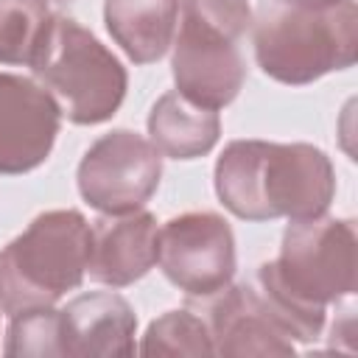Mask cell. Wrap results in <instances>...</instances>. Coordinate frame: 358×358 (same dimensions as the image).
<instances>
[{
    "mask_svg": "<svg viewBox=\"0 0 358 358\" xmlns=\"http://www.w3.org/2000/svg\"><path fill=\"white\" fill-rule=\"evenodd\" d=\"M355 221L299 218L282 232L280 255L257 268V291L291 341L322 336L327 305L355 291Z\"/></svg>",
    "mask_w": 358,
    "mask_h": 358,
    "instance_id": "6da1fadb",
    "label": "cell"
},
{
    "mask_svg": "<svg viewBox=\"0 0 358 358\" xmlns=\"http://www.w3.org/2000/svg\"><path fill=\"white\" fill-rule=\"evenodd\" d=\"M215 193L243 221L316 218L333 204L336 171L310 143L232 140L215 162Z\"/></svg>",
    "mask_w": 358,
    "mask_h": 358,
    "instance_id": "7a4b0ae2",
    "label": "cell"
},
{
    "mask_svg": "<svg viewBox=\"0 0 358 358\" xmlns=\"http://www.w3.org/2000/svg\"><path fill=\"white\" fill-rule=\"evenodd\" d=\"M257 67L291 87L347 70L358 56L355 0L299 3L266 11L252 31Z\"/></svg>",
    "mask_w": 358,
    "mask_h": 358,
    "instance_id": "3957f363",
    "label": "cell"
},
{
    "mask_svg": "<svg viewBox=\"0 0 358 358\" xmlns=\"http://www.w3.org/2000/svg\"><path fill=\"white\" fill-rule=\"evenodd\" d=\"M90 260V221L78 210H48L0 249V310L48 308L78 288Z\"/></svg>",
    "mask_w": 358,
    "mask_h": 358,
    "instance_id": "277c9868",
    "label": "cell"
},
{
    "mask_svg": "<svg viewBox=\"0 0 358 358\" xmlns=\"http://www.w3.org/2000/svg\"><path fill=\"white\" fill-rule=\"evenodd\" d=\"M28 67L76 126L109 120L126 98L129 73L123 62L64 14L50 17Z\"/></svg>",
    "mask_w": 358,
    "mask_h": 358,
    "instance_id": "5b68a950",
    "label": "cell"
},
{
    "mask_svg": "<svg viewBox=\"0 0 358 358\" xmlns=\"http://www.w3.org/2000/svg\"><path fill=\"white\" fill-rule=\"evenodd\" d=\"M81 199L103 213L123 215L143 210L162 179V154L151 140L131 129H115L98 137L78 162Z\"/></svg>",
    "mask_w": 358,
    "mask_h": 358,
    "instance_id": "8992f818",
    "label": "cell"
},
{
    "mask_svg": "<svg viewBox=\"0 0 358 358\" xmlns=\"http://www.w3.org/2000/svg\"><path fill=\"white\" fill-rule=\"evenodd\" d=\"M157 263L190 299H207L235 277V235L218 213L173 215L157 232Z\"/></svg>",
    "mask_w": 358,
    "mask_h": 358,
    "instance_id": "52a82bcc",
    "label": "cell"
},
{
    "mask_svg": "<svg viewBox=\"0 0 358 358\" xmlns=\"http://www.w3.org/2000/svg\"><path fill=\"white\" fill-rule=\"evenodd\" d=\"M62 109L34 78L0 73V173L20 176L39 168L59 137Z\"/></svg>",
    "mask_w": 358,
    "mask_h": 358,
    "instance_id": "ba28073f",
    "label": "cell"
},
{
    "mask_svg": "<svg viewBox=\"0 0 358 358\" xmlns=\"http://www.w3.org/2000/svg\"><path fill=\"white\" fill-rule=\"evenodd\" d=\"M171 48V70L179 95L215 112L238 98L246 81V62L238 42L215 39L179 25Z\"/></svg>",
    "mask_w": 358,
    "mask_h": 358,
    "instance_id": "9c48e42d",
    "label": "cell"
},
{
    "mask_svg": "<svg viewBox=\"0 0 358 358\" xmlns=\"http://www.w3.org/2000/svg\"><path fill=\"white\" fill-rule=\"evenodd\" d=\"M204 322L215 355H294V341L280 330L252 282L227 285L207 296Z\"/></svg>",
    "mask_w": 358,
    "mask_h": 358,
    "instance_id": "30bf717a",
    "label": "cell"
},
{
    "mask_svg": "<svg viewBox=\"0 0 358 358\" xmlns=\"http://www.w3.org/2000/svg\"><path fill=\"white\" fill-rule=\"evenodd\" d=\"M157 218L145 210L92 221L87 274L109 288L137 282L157 263Z\"/></svg>",
    "mask_w": 358,
    "mask_h": 358,
    "instance_id": "8fae6325",
    "label": "cell"
},
{
    "mask_svg": "<svg viewBox=\"0 0 358 358\" xmlns=\"http://www.w3.org/2000/svg\"><path fill=\"white\" fill-rule=\"evenodd\" d=\"M67 355H134L137 313L115 291H90L67 302Z\"/></svg>",
    "mask_w": 358,
    "mask_h": 358,
    "instance_id": "7c38bea8",
    "label": "cell"
},
{
    "mask_svg": "<svg viewBox=\"0 0 358 358\" xmlns=\"http://www.w3.org/2000/svg\"><path fill=\"white\" fill-rule=\"evenodd\" d=\"M103 22L134 64H151L159 62L173 42L179 0H106Z\"/></svg>",
    "mask_w": 358,
    "mask_h": 358,
    "instance_id": "4fadbf2b",
    "label": "cell"
},
{
    "mask_svg": "<svg viewBox=\"0 0 358 358\" xmlns=\"http://www.w3.org/2000/svg\"><path fill=\"white\" fill-rule=\"evenodd\" d=\"M148 137L159 154L171 159H196L215 148L221 137V117L185 95L165 92L148 112Z\"/></svg>",
    "mask_w": 358,
    "mask_h": 358,
    "instance_id": "5bb4252c",
    "label": "cell"
},
{
    "mask_svg": "<svg viewBox=\"0 0 358 358\" xmlns=\"http://www.w3.org/2000/svg\"><path fill=\"white\" fill-rule=\"evenodd\" d=\"M50 17L48 0H0V64H31Z\"/></svg>",
    "mask_w": 358,
    "mask_h": 358,
    "instance_id": "9a60e30c",
    "label": "cell"
},
{
    "mask_svg": "<svg viewBox=\"0 0 358 358\" xmlns=\"http://www.w3.org/2000/svg\"><path fill=\"white\" fill-rule=\"evenodd\" d=\"M64 316L62 310L48 308H31L17 316H11V324L6 330L3 352L11 358L22 355H67V338H64Z\"/></svg>",
    "mask_w": 358,
    "mask_h": 358,
    "instance_id": "2e32d148",
    "label": "cell"
},
{
    "mask_svg": "<svg viewBox=\"0 0 358 358\" xmlns=\"http://www.w3.org/2000/svg\"><path fill=\"white\" fill-rule=\"evenodd\" d=\"M143 355H215L204 316L190 310H168L154 319L137 347Z\"/></svg>",
    "mask_w": 358,
    "mask_h": 358,
    "instance_id": "e0dca14e",
    "label": "cell"
},
{
    "mask_svg": "<svg viewBox=\"0 0 358 358\" xmlns=\"http://www.w3.org/2000/svg\"><path fill=\"white\" fill-rule=\"evenodd\" d=\"M176 25L238 42L252 25V6L249 0H179Z\"/></svg>",
    "mask_w": 358,
    "mask_h": 358,
    "instance_id": "ac0fdd59",
    "label": "cell"
},
{
    "mask_svg": "<svg viewBox=\"0 0 358 358\" xmlns=\"http://www.w3.org/2000/svg\"><path fill=\"white\" fill-rule=\"evenodd\" d=\"M285 6H299V3H324V0H280Z\"/></svg>",
    "mask_w": 358,
    "mask_h": 358,
    "instance_id": "d6986e66",
    "label": "cell"
},
{
    "mask_svg": "<svg viewBox=\"0 0 358 358\" xmlns=\"http://www.w3.org/2000/svg\"><path fill=\"white\" fill-rule=\"evenodd\" d=\"M48 3H70V0H48Z\"/></svg>",
    "mask_w": 358,
    "mask_h": 358,
    "instance_id": "ffe728a7",
    "label": "cell"
}]
</instances>
